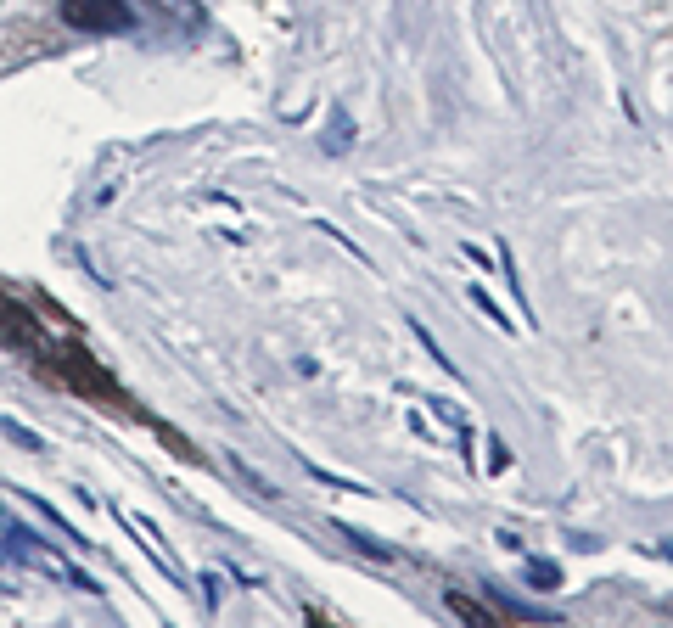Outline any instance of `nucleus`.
I'll return each instance as SVG.
<instances>
[{
    "label": "nucleus",
    "mask_w": 673,
    "mask_h": 628,
    "mask_svg": "<svg viewBox=\"0 0 673 628\" xmlns=\"http://www.w3.org/2000/svg\"><path fill=\"white\" fill-rule=\"evenodd\" d=\"M0 432H6V438H12L17 449H29V455H40V449H45V438H40V432H29V427H23V421H12V415L0 421Z\"/></svg>",
    "instance_id": "5"
},
{
    "label": "nucleus",
    "mask_w": 673,
    "mask_h": 628,
    "mask_svg": "<svg viewBox=\"0 0 673 628\" xmlns=\"http://www.w3.org/2000/svg\"><path fill=\"white\" fill-rule=\"evenodd\" d=\"M337 533H343L348 544H359V550H365V556H376V561H393V550H387V544L365 539V533H359V528H337Z\"/></svg>",
    "instance_id": "7"
},
{
    "label": "nucleus",
    "mask_w": 673,
    "mask_h": 628,
    "mask_svg": "<svg viewBox=\"0 0 673 628\" xmlns=\"http://www.w3.org/2000/svg\"><path fill=\"white\" fill-rule=\"evenodd\" d=\"M326 146H331V152H348V146H354V124H348V113H337V118H331V135H326Z\"/></svg>",
    "instance_id": "6"
},
{
    "label": "nucleus",
    "mask_w": 673,
    "mask_h": 628,
    "mask_svg": "<svg viewBox=\"0 0 673 628\" xmlns=\"http://www.w3.org/2000/svg\"><path fill=\"white\" fill-rule=\"evenodd\" d=\"M62 23L79 34H124L135 29V12L124 0H62Z\"/></svg>",
    "instance_id": "2"
},
{
    "label": "nucleus",
    "mask_w": 673,
    "mask_h": 628,
    "mask_svg": "<svg viewBox=\"0 0 673 628\" xmlns=\"http://www.w3.org/2000/svg\"><path fill=\"white\" fill-rule=\"evenodd\" d=\"M449 612L455 617H466V623H505V612L500 606H477V600H466V595H455V589H449Z\"/></svg>",
    "instance_id": "3"
},
{
    "label": "nucleus",
    "mask_w": 673,
    "mask_h": 628,
    "mask_svg": "<svg viewBox=\"0 0 673 628\" xmlns=\"http://www.w3.org/2000/svg\"><path fill=\"white\" fill-rule=\"evenodd\" d=\"M0 539H6V550H12L17 561H29V567L51 572V578H62V584H73V589H90V595L101 589V584H90V578H85L79 567H68V561H62L57 550H45V544L34 539V533H17L12 522H0Z\"/></svg>",
    "instance_id": "1"
},
{
    "label": "nucleus",
    "mask_w": 673,
    "mask_h": 628,
    "mask_svg": "<svg viewBox=\"0 0 673 628\" xmlns=\"http://www.w3.org/2000/svg\"><path fill=\"white\" fill-rule=\"evenodd\" d=\"M528 584L550 595V589H561V567H556V561H539V556H533V561H528Z\"/></svg>",
    "instance_id": "4"
}]
</instances>
